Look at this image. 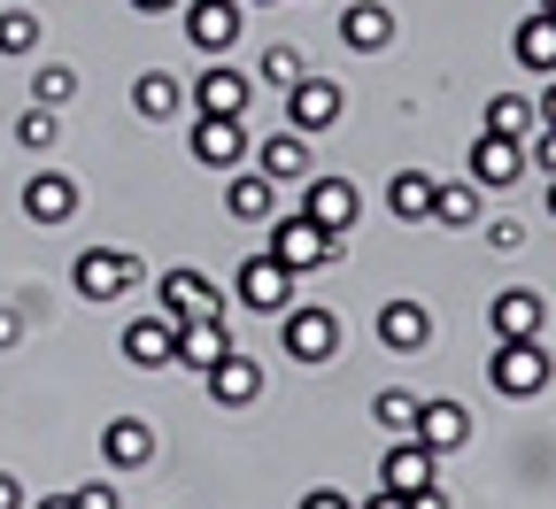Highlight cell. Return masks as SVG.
<instances>
[{
  "label": "cell",
  "instance_id": "18",
  "mask_svg": "<svg viewBox=\"0 0 556 509\" xmlns=\"http://www.w3.org/2000/svg\"><path fill=\"white\" fill-rule=\"evenodd\" d=\"M201 386H208V402H217V409H248V402L263 394V362L232 347V355L217 362V371H201Z\"/></svg>",
  "mask_w": 556,
  "mask_h": 509
},
{
  "label": "cell",
  "instance_id": "38",
  "mask_svg": "<svg viewBox=\"0 0 556 509\" xmlns=\"http://www.w3.org/2000/svg\"><path fill=\"white\" fill-rule=\"evenodd\" d=\"M302 509H356V501H348L340 486H317V494H302Z\"/></svg>",
  "mask_w": 556,
  "mask_h": 509
},
{
  "label": "cell",
  "instance_id": "4",
  "mask_svg": "<svg viewBox=\"0 0 556 509\" xmlns=\"http://www.w3.org/2000/svg\"><path fill=\"white\" fill-rule=\"evenodd\" d=\"M232 294H240V309H255V317H287V309H294V270L278 263V255H248L240 278H232Z\"/></svg>",
  "mask_w": 556,
  "mask_h": 509
},
{
  "label": "cell",
  "instance_id": "31",
  "mask_svg": "<svg viewBox=\"0 0 556 509\" xmlns=\"http://www.w3.org/2000/svg\"><path fill=\"white\" fill-rule=\"evenodd\" d=\"M255 78H263V86H278V93H294V86L309 78V62H302L294 47H278V39H270V47L255 54Z\"/></svg>",
  "mask_w": 556,
  "mask_h": 509
},
{
  "label": "cell",
  "instance_id": "37",
  "mask_svg": "<svg viewBox=\"0 0 556 509\" xmlns=\"http://www.w3.org/2000/svg\"><path fill=\"white\" fill-rule=\"evenodd\" d=\"M526 240V225H518V216H495V225H486V247H495V255H510Z\"/></svg>",
  "mask_w": 556,
  "mask_h": 509
},
{
  "label": "cell",
  "instance_id": "6",
  "mask_svg": "<svg viewBox=\"0 0 556 509\" xmlns=\"http://www.w3.org/2000/svg\"><path fill=\"white\" fill-rule=\"evenodd\" d=\"M309 193H302V216H317V225L332 232V240H348L356 232V216H364V193H356V178H302Z\"/></svg>",
  "mask_w": 556,
  "mask_h": 509
},
{
  "label": "cell",
  "instance_id": "36",
  "mask_svg": "<svg viewBox=\"0 0 556 509\" xmlns=\"http://www.w3.org/2000/svg\"><path fill=\"white\" fill-rule=\"evenodd\" d=\"M70 494H78V509H124L116 479H93V486H70Z\"/></svg>",
  "mask_w": 556,
  "mask_h": 509
},
{
  "label": "cell",
  "instance_id": "17",
  "mask_svg": "<svg viewBox=\"0 0 556 509\" xmlns=\"http://www.w3.org/2000/svg\"><path fill=\"white\" fill-rule=\"evenodd\" d=\"M24 216H31V225H70V216H78V178L31 170L24 178Z\"/></svg>",
  "mask_w": 556,
  "mask_h": 509
},
{
  "label": "cell",
  "instance_id": "30",
  "mask_svg": "<svg viewBox=\"0 0 556 509\" xmlns=\"http://www.w3.org/2000/svg\"><path fill=\"white\" fill-rule=\"evenodd\" d=\"M417 409H426V394H371V424L379 432H394V441H409V432H417Z\"/></svg>",
  "mask_w": 556,
  "mask_h": 509
},
{
  "label": "cell",
  "instance_id": "42",
  "mask_svg": "<svg viewBox=\"0 0 556 509\" xmlns=\"http://www.w3.org/2000/svg\"><path fill=\"white\" fill-rule=\"evenodd\" d=\"M356 509H409V494H387V486H379V494H371V501H356Z\"/></svg>",
  "mask_w": 556,
  "mask_h": 509
},
{
  "label": "cell",
  "instance_id": "1",
  "mask_svg": "<svg viewBox=\"0 0 556 509\" xmlns=\"http://www.w3.org/2000/svg\"><path fill=\"white\" fill-rule=\"evenodd\" d=\"M278 347H287L294 362H332L348 347V325L325 309V302H294L287 317H278Z\"/></svg>",
  "mask_w": 556,
  "mask_h": 509
},
{
  "label": "cell",
  "instance_id": "12",
  "mask_svg": "<svg viewBox=\"0 0 556 509\" xmlns=\"http://www.w3.org/2000/svg\"><path fill=\"white\" fill-rule=\"evenodd\" d=\"M193 109L201 116H248V69H232L225 54H208V69L193 78Z\"/></svg>",
  "mask_w": 556,
  "mask_h": 509
},
{
  "label": "cell",
  "instance_id": "22",
  "mask_svg": "<svg viewBox=\"0 0 556 509\" xmlns=\"http://www.w3.org/2000/svg\"><path fill=\"white\" fill-rule=\"evenodd\" d=\"M255 170H263L270 186H302V178H309V139H302V131H270L263 148H255Z\"/></svg>",
  "mask_w": 556,
  "mask_h": 509
},
{
  "label": "cell",
  "instance_id": "23",
  "mask_svg": "<svg viewBox=\"0 0 556 509\" xmlns=\"http://www.w3.org/2000/svg\"><path fill=\"white\" fill-rule=\"evenodd\" d=\"M379 486H387V494L433 486V448H426V441H394V448L379 456Z\"/></svg>",
  "mask_w": 556,
  "mask_h": 509
},
{
  "label": "cell",
  "instance_id": "3",
  "mask_svg": "<svg viewBox=\"0 0 556 509\" xmlns=\"http://www.w3.org/2000/svg\"><path fill=\"white\" fill-rule=\"evenodd\" d=\"M486 379H495V394H510V402H533V394L556 379V362H548L541 340H503L495 362H486Z\"/></svg>",
  "mask_w": 556,
  "mask_h": 509
},
{
  "label": "cell",
  "instance_id": "20",
  "mask_svg": "<svg viewBox=\"0 0 556 509\" xmlns=\"http://www.w3.org/2000/svg\"><path fill=\"white\" fill-rule=\"evenodd\" d=\"M340 47H356V54H387V47H394V9H387V0H348V16H340Z\"/></svg>",
  "mask_w": 556,
  "mask_h": 509
},
{
  "label": "cell",
  "instance_id": "25",
  "mask_svg": "<svg viewBox=\"0 0 556 509\" xmlns=\"http://www.w3.org/2000/svg\"><path fill=\"white\" fill-rule=\"evenodd\" d=\"M225 208L240 216V225H270V216H278V186H270L263 170H232V186H225Z\"/></svg>",
  "mask_w": 556,
  "mask_h": 509
},
{
  "label": "cell",
  "instance_id": "46",
  "mask_svg": "<svg viewBox=\"0 0 556 509\" xmlns=\"http://www.w3.org/2000/svg\"><path fill=\"white\" fill-rule=\"evenodd\" d=\"M548 216H556V178H548Z\"/></svg>",
  "mask_w": 556,
  "mask_h": 509
},
{
  "label": "cell",
  "instance_id": "34",
  "mask_svg": "<svg viewBox=\"0 0 556 509\" xmlns=\"http://www.w3.org/2000/svg\"><path fill=\"white\" fill-rule=\"evenodd\" d=\"M70 93H78V69H70V62H47L39 78H31V101H39V109H62Z\"/></svg>",
  "mask_w": 556,
  "mask_h": 509
},
{
  "label": "cell",
  "instance_id": "5",
  "mask_svg": "<svg viewBox=\"0 0 556 509\" xmlns=\"http://www.w3.org/2000/svg\"><path fill=\"white\" fill-rule=\"evenodd\" d=\"M70 285H78L86 302H116V294H131V285H139V255H124V247H86L78 263H70Z\"/></svg>",
  "mask_w": 556,
  "mask_h": 509
},
{
  "label": "cell",
  "instance_id": "21",
  "mask_svg": "<svg viewBox=\"0 0 556 509\" xmlns=\"http://www.w3.org/2000/svg\"><path fill=\"white\" fill-rule=\"evenodd\" d=\"M101 456H109L116 471L155 463V424H148V417H109V424H101Z\"/></svg>",
  "mask_w": 556,
  "mask_h": 509
},
{
  "label": "cell",
  "instance_id": "35",
  "mask_svg": "<svg viewBox=\"0 0 556 509\" xmlns=\"http://www.w3.org/2000/svg\"><path fill=\"white\" fill-rule=\"evenodd\" d=\"M526 163H533L541 178H556V131H548V124H541V131L526 139Z\"/></svg>",
  "mask_w": 556,
  "mask_h": 509
},
{
  "label": "cell",
  "instance_id": "45",
  "mask_svg": "<svg viewBox=\"0 0 556 509\" xmlns=\"http://www.w3.org/2000/svg\"><path fill=\"white\" fill-rule=\"evenodd\" d=\"M31 509H78V494H47V501H31Z\"/></svg>",
  "mask_w": 556,
  "mask_h": 509
},
{
  "label": "cell",
  "instance_id": "2",
  "mask_svg": "<svg viewBox=\"0 0 556 509\" xmlns=\"http://www.w3.org/2000/svg\"><path fill=\"white\" fill-rule=\"evenodd\" d=\"M263 255H278V263L302 278V270H325V263L340 255V240L317 225V216H302V208H294V216H270V247H263Z\"/></svg>",
  "mask_w": 556,
  "mask_h": 509
},
{
  "label": "cell",
  "instance_id": "28",
  "mask_svg": "<svg viewBox=\"0 0 556 509\" xmlns=\"http://www.w3.org/2000/svg\"><path fill=\"white\" fill-rule=\"evenodd\" d=\"M178 101H186V86L170 78V69H148V78H131V109L148 116V124H170Z\"/></svg>",
  "mask_w": 556,
  "mask_h": 509
},
{
  "label": "cell",
  "instance_id": "13",
  "mask_svg": "<svg viewBox=\"0 0 556 509\" xmlns=\"http://www.w3.org/2000/svg\"><path fill=\"white\" fill-rule=\"evenodd\" d=\"M518 178H526V148H518V139L479 131V139H471V186H479V193H503V186H518Z\"/></svg>",
  "mask_w": 556,
  "mask_h": 509
},
{
  "label": "cell",
  "instance_id": "29",
  "mask_svg": "<svg viewBox=\"0 0 556 509\" xmlns=\"http://www.w3.org/2000/svg\"><path fill=\"white\" fill-rule=\"evenodd\" d=\"M433 225H441V232H471V225H479V186H471V178L433 186Z\"/></svg>",
  "mask_w": 556,
  "mask_h": 509
},
{
  "label": "cell",
  "instance_id": "7",
  "mask_svg": "<svg viewBox=\"0 0 556 509\" xmlns=\"http://www.w3.org/2000/svg\"><path fill=\"white\" fill-rule=\"evenodd\" d=\"M155 302H163L170 325H186V317H225V294H217V285H208L201 270H186V263L155 278Z\"/></svg>",
  "mask_w": 556,
  "mask_h": 509
},
{
  "label": "cell",
  "instance_id": "39",
  "mask_svg": "<svg viewBox=\"0 0 556 509\" xmlns=\"http://www.w3.org/2000/svg\"><path fill=\"white\" fill-rule=\"evenodd\" d=\"M16 340H24V317H16L9 302H0V347H16Z\"/></svg>",
  "mask_w": 556,
  "mask_h": 509
},
{
  "label": "cell",
  "instance_id": "26",
  "mask_svg": "<svg viewBox=\"0 0 556 509\" xmlns=\"http://www.w3.org/2000/svg\"><path fill=\"white\" fill-rule=\"evenodd\" d=\"M387 208H394V225H433V178L426 170H394L387 178Z\"/></svg>",
  "mask_w": 556,
  "mask_h": 509
},
{
  "label": "cell",
  "instance_id": "41",
  "mask_svg": "<svg viewBox=\"0 0 556 509\" xmlns=\"http://www.w3.org/2000/svg\"><path fill=\"white\" fill-rule=\"evenodd\" d=\"M409 509H448V494H441V486H417V494H409Z\"/></svg>",
  "mask_w": 556,
  "mask_h": 509
},
{
  "label": "cell",
  "instance_id": "24",
  "mask_svg": "<svg viewBox=\"0 0 556 509\" xmlns=\"http://www.w3.org/2000/svg\"><path fill=\"white\" fill-rule=\"evenodd\" d=\"M510 54H518V69H533V78H556V16H526L518 31H510Z\"/></svg>",
  "mask_w": 556,
  "mask_h": 509
},
{
  "label": "cell",
  "instance_id": "27",
  "mask_svg": "<svg viewBox=\"0 0 556 509\" xmlns=\"http://www.w3.org/2000/svg\"><path fill=\"white\" fill-rule=\"evenodd\" d=\"M479 131H495V139H518V148H526V139L541 131V109L526 101V93H495V101H486V124Z\"/></svg>",
  "mask_w": 556,
  "mask_h": 509
},
{
  "label": "cell",
  "instance_id": "10",
  "mask_svg": "<svg viewBox=\"0 0 556 509\" xmlns=\"http://www.w3.org/2000/svg\"><path fill=\"white\" fill-rule=\"evenodd\" d=\"M124 362H131V371H170V362H178V325L155 309V317H131L124 325Z\"/></svg>",
  "mask_w": 556,
  "mask_h": 509
},
{
  "label": "cell",
  "instance_id": "43",
  "mask_svg": "<svg viewBox=\"0 0 556 509\" xmlns=\"http://www.w3.org/2000/svg\"><path fill=\"white\" fill-rule=\"evenodd\" d=\"M533 109H541V124H548V131H556V78H548V86H541V101H533Z\"/></svg>",
  "mask_w": 556,
  "mask_h": 509
},
{
  "label": "cell",
  "instance_id": "19",
  "mask_svg": "<svg viewBox=\"0 0 556 509\" xmlns=\"http://www.w3.org/2000/svg\"><path fill=\"white\" fill-rule=\"evenodd\" d=\"M409 441H426L433 456L471 448V409H464V402H426V409H417V432H409Z\"/></svg>",
  "mask_w": 556,
  "mask_h": 509
},
{
  "label": "cell",
  "instance_id": "32",
  "mask_svg": "<svg viewBox=\"0 0 556 509\" xmlns=\"http://www.w3.org/2000/svg\"><path fill=\"white\" fill-rule=\"evenodd\" d=\"M39 39H47V24H39L31 9H0V54H9V62H16V54H31Z\"/></svg>",
  "mask_w": 556,
  "mask_h": 509
},
{
  "label": "cell",
  "instance_id": "48",
  "mask_svg": "<svg viewBox=\"0 0 556 509\" xmlns=\"http://www.w3.org/2000/svg\"><path fill=\"white\" fill-rule=\"evenodd\" d=\"M541 16H556V0H541Z\"/></svg>",
  "mask_w": 556,
  "mask_h": 509
},
{
  "label": "cell",
  "instance_id": "33",
  "mask_svg": "<svg viewBox=\"0 0 556 509\" xmlns=\"http://www.w3.org/2000/svg\"><path fill=\"white\" fill-rule=\"evenodd\" d=\"M54 139H62V116L31 101V109L16 116V148H24V155H47V148H54Z\"/></svg>",
  "mask_w": 556,
  "mask_h": 509
},
{
  "label": "cell",
  "instance_id": "14",
  "mask_svg": "<svg viewBox=\"0 0 556 509\" xmlns=\"http://www.w3.org/2000/svg\"><path fill=\"white\" fill-rule=\"evenodd\" d=\"M486 325H495V340H541L548 302L533 294V285H503V294L486 302Z\"/></svg>",
  "mask_w": 556,
  "mask_h": 509
},
{
  "label": "cell",
  "instance_id": "16",
  "mask_svg": "<svg viewBox=\"0 0 556 509\" xmlns=\"http://www.w3.org/2000/svg\"><path fill=\"white\" fill-rule=\"evenodd\" d=\"M225 355H232V325H225V317H186V325H178V362H186L193 379L217 371Z\"/></svg>",
  "mask_w": 556,
  "mask_h": 509
},
{
  "label": "cell",
  "instance_id": "44",
  "mask_svg": "<svg viewBox=\"0 0 556 509\" xmlns=\"http://www.w3.org/2000/svg\"><path fill=\"white\" fill-rule=\"evenodd\" d=\"M124 9H139V16H163V9H186V0H124Z\"/></svg>",
  "mask_w": 556,
  "mask_h": 509
},
{
  "label": "cell",
  "instance_id": "11",
  "mask_svg": "<svg viewBox=\"0 0 556 509\" xmlns=\"http://www.w3.org/2000/svg\"><path fill=\"white\" fill-rule=\"evenodd\" d=\"M340 109H348V93H340L332 78H302V86L287 93V131L317 139V131H332V124H340Z\"/></svg>",
  "mask_w": 556,
  "mask_h": 509
},
{
  "label": "cell",
  "instance_id": "47",
  "mask_svg": "<svg viewBox=\"0 0 556 509\" xmlns=\"http://www.w3.org/2000/svg\"><path fill=\"white\" fill-rule=\"evenodd\" d=\"M240 9H248V0H240ZM255 9H278V0H255Z\"/></svg>",
  "mask_w": 556,
  "mask_h": 509
},
{
  "label": "cell",
  "instance_id": "9",
  "mask_svg": "<svg viewBox=\"0 0 556 509\" xmlns=\"http://www.w3.org/2000/svg\"><path fill=\"white\" fill-rule=\"evenodd\" d=\"M426 340H433V309L417 302V294L379 302V347L387 355H426Z\"/></svg>",
  "mask_w": 556,
  "mask_h": 509
},
{
  "label": "cell",
  "instance_id": "15",
  "mask_svg": "<svg viewBox=\"0 0 556 509\" xmlns=\"http://www.w3.org/2000/svg\"><path fill=\"white\" fill-rule=\"evenodd\" d=\"M240 0H186V39L201 47V54H225L232 39H240Z\"/></svg>",
  "mask_w": 556,
  "mask_h": 509
},
{
  "label": "cell",
  "instance_id": "40",
  "mask_svg": "<svg viewBox=\"0 0 556 509\" xmlns=\"http://www.w3.org/2000/svg\"><path fill=\"white\" fill-rule=\"evenodd\" d=\"M0 509H24V479L16 471H0Z\"/></svg>",
  "mask_w": 556,
  "mask_h": 509
},
{
  "label": "cell",
  "instance_id": "8",
  "mask_svg": "<svg viewBox=\"0 0 556 509\" xmlns=\"http://www.w3.org/2000/svg\"><path fill=\"white\" fill-rule=\"evenodd\" d=\"M186 148H193L201 170H240V163H248V124H240V116H193V139H186Z\"/></svg>",
  "mask_w": 556,
  "mask_h": 509
}]
</instances>
